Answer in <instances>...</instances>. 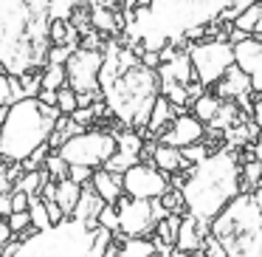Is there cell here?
<instances>
[{
    "instance_id": "obj_1",
    "label": "cell",
    "mask_w": 262,
    "mask_h": 257,
    "mask_svg": "<svg viewBox=\"0 0 262 257\" xmlns=\"http://www.w3.org/2000/svg\"><path fill=\"white\" fill-rule=\"evenodd\" d=\"M99 82H102V96L110 108V116L138 133L147 130L152 108L161 96L158 71L144 65L136 48L110 40L104 46V65Z\"/></svg>"
},
{
    "instance_id": "obj_2",
    "label": "cell",
    "mask_w": 262,
    "mask_h": 257,
    "mask_svg": "<svg viewBox=\"0 0 262 257\" xmlns=\"http://www.w3.org/2000/svg\"><path fill=\"white\" fill-rule=\"evenodd\" d=\"M51 0H0V65L26 76L48 65Z\"/></svg>"
},
{
    "instance_id": "obj_3",
    "label": "cell",
    "mask_w": 262,
    "mask_h": 257,
    "mask_svg": "<svg viewBox=\"0 0 262 257\" xmlns=\"http://www.w3.org/2000/svg\"><path fill=\"white\" fill-rule=\"evenodd\" d=\"M243 164L231 150L209 153L200 164L189 167L183 181V198L186 209L198 215L203 223H211L239 192H243Z\"/></svg>"
},
{
    "instance_id": "obj_4",
    "label": "cell",
    "mask_w": 262,
    "mask_h": 257,
    "mask_svg": "<svg viewBox=\"0 0 262 257\" xmlns=\"http://www.w3.org/2000/svg\"><path fill=\"white\" fill-rule=\"evenodd\" d=\"M59 119L57 105L42 102L40 96H23L9 105L0 125V155L3 161H26L37 147L48 144Z\"/></svg>"
},
{
    "instance_id": "obj_5",
    "label": "cell",
    "mask_w": 262,
    "mask_h": 257,
    "mask_svg": "<svg viewBox=\"0 0 262 257\" xmlns=\"http://www.w3.org/2000/svg\"><path fill=\"white\" fill-rule=\"evenodd\" d=\"M211 234L228 257H262V204L254 195L239 192L211 221Z\"/></svg>"
},
{
    "instance_id": "obj_6",
    "label": "cell",
    "mask_w": 262,
    "mask_h": 257,
    "mask_svg": "<svg viewBox=\"0 0 262 257\" xmlns=\"http://www.w3.org/2000/svg\"><path fill=\"white\" fill-rule=\"evenodd\" d=\"M234 0H149V20L172 43H181L189 31L223 23V14Z\"/></svg>"
},
{
    "instance_id": "obj_7",
    "label": "cell",
    "mask_w": 262,
    "mask_h": 257,
    "mask_svg": "<svg viewBox=\"0 0 262 257\" xmlns=\"http://www.w3.org/2000/svg\"><path fill=\"white\" fill-rule=\"evenodd\" d=\"M99 229L76 218H65L48 229H37L31 238L20 240V249L12 257H88L96 243Z\"/></svg>"
},
{
    "instance_id": "obj_8",
    "label": "cell",
    "mask_w": 262,
    "mask_h": 257,
    "mask_svg": "<svg viewBox=\"0 0 262 257\" xmlns=\"http://www.w3.org/2000/svg\"><path fill=\"white\" fill-rule=\"evenodd\" d=\"M119 150V139L113 130H102V127H85L82 133L71 136L62 147L57 150L68 164H85V167H104Z\"/></svg>"
},
{
    "instance_id": "obj_9",
    "label": "cell",
    "mask_w": 262,
    "mask_h": 257,
    "mask_svg": "<svg viewBox=\"0 0 262 257\" xmlns=\"http://www.w3.org/2000/svg\"><path fill=\"white\" fill-rule=\"evenodd\" d=\"M189 57H192L198 82H203L206 88H214L217 82L226 76V71L237 63V60H234V43L226 40V37L198 40L189 48Z\"/></svg>"
},
{
    "instance_id": "obj_10",
    "label": "cell",
    "mask_w": 262,
    "mask_h": 257,
    "mask_svg": "<svg viewBox=\"0 0 262 257\" xmlns=\"http://www.w3.org/2000/svg\"><path fill=\"white\" fill-rule=\"evenodd\" d=\"M102 65H104V48H74L65 63L68 85L76 93H102Z\"/></svg>"
},
{
    "instance_id": "obj_11",
    "label": "cell",
    "mask_w": 262,
    "mask_h": 257,
    "mask_svg": "<svg viewBox=\"0 0 262 257\" xmlns=\"http://www.w3.org/2000/svg\"><path fill=\"white\" fill-rule=\"evenodd\" d=\"M119 232L127 238H144L152 234L158 226V215H155V204L147 198H133V195H121L119 204Z\"/></svg>"
},
{
    "instance_id": "obj_12",
    "label": "cell",
    "mask_w": 262,
    "mask_h": 257,
    "mask_svg": "<svg viewBox=\"0 0 262 257\" xmlns=\"http://www.w3.org/2000/svg\"><path fill=\"white\" fill-rule=\"evenodd\" d=\"M121 181H124V192L133 198H161L166 189L172 187V178L166 172H161L152 161H138V164L127 167L121 172Z\"/></svg>"
},
{
    "instance_id": "obj_13",
    "label": "cell",
    "mask_w": 262,
    "mask_h": 257,
    "mask_svg": "<svg viewBox=\"0 0 262 257\" xmlns=\"http://www.w3.org/2000/svg\"><path fill=\"white\" fill-rule=\"evenodd\" d=\"M206 122H200L194 113H178L175 122H172L169 127H166L164 133H158V142L164 144H175V147H189V144L194 142H203L206 136Z\"/></svg>"
},
{
    "instance_id": "obj_14",
    "label": "cell",
    "mask_w": 262,
    "mask_h": 257,
    "mask_svg": "<svg viewBox=\"0 0 262 257\" xmlns=\"http://www.w3.org/2000/svg\"><path fill=\"white\" fill-rule=\"evenodd\" d=\"M234 60L237 65L251 76V88L256 96H262V40H256L254 34L245 40L234 43Z\"/></svg>"
},
{
    "instance_id": "obj_15",
    "label": "cell",
    "mask_w": 262,
    "mask_h": 257,
    "mask_svg": "<svg viewBox=\"0 0 262 257\" xmlns=\"http://www.w3.org/2000/svg\"><path fill=\"white\" fill-rule=\"evenodd\" d=\"M104 204H107V201L96 192L93 181H88V184H82V198H79V204H76V209L71 218L88 223L91 229H99V212L104 209Z\"/></svg>"
},
{
    "instance_id": "obj_16",
    "label": "cell",
    "mask_w": 262,
    "mask_h": 257,
    "mask_svg": "<svg viewBox=\"0 0 262 257\" xmlns=\"http://www.w3.org/2000/svg\"><path fill=\"white\" fill-rule=\"evenodd\" d=\"M214 91L220 93L223 99H231V102H237L239 96H245V93H251L254 88H251V76L245 74V71L239 68L237 63H234L231 68L226 71V76H223V80L214 85Z\"/></svg>"
},
{
    "instance_id": "obj_17",
    "label": "cell",
    "mask_w": 262,
    "mask_h": 257,
    "mask_svg": "<svg viewBox=\"0 0 262 257\" xmlns=\"http://www.w3.org/2000/svg\"><path fill=\"white\" fill-rule=\"evenodd\" d=\"M178 113H183V110L178 108V105H172L169 96H164V93H161L158 102H155V108H152V116H149V122H147V130H144L141 136L144 139H158V133H164L166 127L175 122Z\"/></svg>"
},
{
    "instance_id": "obj_18",
    "label": "cell",
    "mask_w": 262,
    "mask_h": 257,
    "mask_svg": "<svg viewBox=\"0 0 262 257\" xmlns=\"http://www.w3.org/2000/svg\"><path fill=\"white\" fill-rule=\"evenodd\" d=\"M152 164L158 167L161 172H166V175H175V172H181V170L194 167V164H189V161H186V155H183L181 147H175V144H164V142L155 144Z\"/></svg>"
},
{
    "instance_id": "obj_19",
    "label": "cell",
    "mask_w": 262,
    "mask_h": 257,
    "mask_svg": "<svg viewBox=\"0 0 262 257\" xmlns=\"http://www.w3.org/2000/svg\"><path fill=\"white\" fill-rule=\"evenodd\" d=\"M93 187H96V192L102 195L107 204H119V198L124 195V181H121V172H113L107 170V167H99V170H93Z\"/></svg>"
},
{
    "instance_id": "obj_20",
    "label": "cell",
    "mask_w": 262,
    "mask_h": 257,
    "mask_svg": "<svg viewBox=\"0 0 262 257\" xmlns=\"http://www.w3.org/2000/svg\"><path fill=\"white\" fill-rule=\"evenodd\" d=\"M113 243H119L121 257H152V254H158V246H155L152 234L127 238V234H121V232H113Z\"/></svg>"
},
{
    "instance_id": "obj_21",
    "label": "cell",
    "mask_w": 262,
    "mask_h": 257,
    "mask_svg": "<svg viewBox=\"0 0 262 257\" xmlns=\"http://www.w3.org/2000/svg\"><path fill=\"white\" fill-rule=\"evenodd\" d=\"M223 105H226V99H223L217 91H211V88H206V91H203V93H200V96L192 102V113L198 116L200 122H206V125H211V122L217 119V113L223 110Z\"/></svg>"
},
{
    "instance_id": "obj_22",
    "label": "cell",
    "mask_w": 262,
    "mask_h": 257,
    "mask_svg": "<svg viewBox=\"0 0 262 257\" xmlns=\"http://www.w3.org/2000/svg\"><path fill=\"white\" fill-rule=\"evenodd\" d=\"M79 198H82V184H76L74 178H62V181H57V204L62 206V212L68 218L74 215Z\"/></svg>"
},
{
    "instance_id": "obj_23",
    "label": "cell",
    "mask_w": 262,
    "mask_h": 257,
    "mask_svg": "<svg viewBox=\"0 0 262 257\" xmlns=\"http://www.w3.org/2000/svg\"><path fill=\"white\" fill-rule=\"evenodd\" d=\"M259 20H262V3L256 0V3H251V6L245 9L237 20H234V26H237V29H243V31H248V34H254L256 26H259Z\"/></svg>"
},
{
    "instance_id": "obj_24",
    "label": "cell",
    "mask_w": 262,
    "mask_h": 257,
    "mask_svg": "<svg viewBox=\"0 0 262 257\" xmlns=\"http://www.w3.org/2000/svg\"><path fill=\"white\" fill-rule=\"evenodd\" d=\"M29 212H31V223H34L37 229H48V226H54L51 215H48V204L40 198V195H31Z\"/></svg>"
},
{
    "instance_id": "obj_25",
    "label": "cell",
    "mask_w": 262,
    "mask_h": 257,
    "mask_svg": "<svg viewBox=\"0 0 262 257\" xmlns=\"http://www.w3.org/2000/svg\"><path fill=\"white\" fill-rule=\"evenodd\" d=\"M62 85H68L65 65H51L48 63L46 68H42V88H48V91H59Z\"/></svg>"
},
{
    "instance_id": "obj_26",
    "label": "cell",
    "mask_w": 262,
    "mask_h": 257,
    "mask_svg": "<svg viewBox=\"0 0 262 257\" xmlns=\"http://www.w3.org/2000/svg\"><path fill=\"white\" fill-rule=\"evenodd\" d=\"M57 108H59V113H74L76 108H79V93L74 91L71 85H62L57 91Z\"/></svg>"
},
{
    "instance_id": "obj_27",
    "label": "cell",
    "mask_w": 262,
    "mask_h": 257,
    "mask_svg": "<svg viewBox=\"0 0 262 257\" xmlns=\"http://www.w3.org/2000/svg\"><path fill=\"white\" fill-rule=\"evenodd\" d=\"M46 170H48V175L54 178V181H62V178H68V170H71V164L62 159V155L57 153V150H51V155L46 159Z\"/></svg>"
},
{
    "instance_id": "obj_28",
    "label": "cell",
    "mask_w": 262,
    "mask_h": 257,
    "mask_svg": "<svg viewBox=\"0 0 262 257\" xmlns=\"http://www.w3.org/2000/svg\"><path fill=\"white\" fill-rule=\"evenodd\" d=\"M99 226L119 232V209H116V204H104V209L99 212Z\"/></svg>"
},
{
    "instance_id": "obj_29",
    "label": "cell",
    "mask_w": 262,
    "mask_h": 257,
    "mask_svg": "<svg viewBox=\"0 0 262 257\" xmlns=\"http://www.w3.org/2000/svg\"><path fill=\"white\" fill-rule=\"evenodd\" d=\"M0 105H3V108L14 105V85H12V74H0Z\"/></svg>"
},
{
    "instance_id": "obj_30",
    "label": "cell",
    "mask_w": 262,
    "mask_h": 257,
    "mask_svg": "<svg viewBox=\"0 0 262 257\" xmlns=\"http://www.w3.org/2000/svg\"><path fill=\"white\" fill-rule=\"evenodd\" d=\"M181 150H183V155H186V161H189V164H200V161H203L206 155L211 153V150L206 147V144H200V142L189 144V147H181Z\"/></svg>"
},
{
    "instance_id": "obj_31",
    "label": "cell",
    "mask_w": 262,
    "mask_h": 257,
    "mask_svg": "<svg viewBox=\"0 0 262 257\" xmlns=\"http://www.w3.org/2000/svg\"><path fill=\"white\" fill-rule=\"evenodd\" d=\"M9 221V226L14 229V234H20L23 229H29L31 226V212L29 209H23V212H12V215L6 218Z\"/></svg>"
},
{
    "instance_id": "obj_32",
    "label": "cell",
    "mask_w": 262,
    "mask_h": 257,
    "mask_svg": "<svg viewBox=\"0 0 262 257\" xmlns=\"http://www.w3.org/2000/svg\"><path fill=\"white\" fill-rule=\"evenodd\" d=\"M262 175V161L259 159H251L248 164H243V181L245 184H256Z\"/></svg>"
},
{
    "instance_id": "obj_33",
    "label": "cell",
    "mask_w": 262,
    "mask_h": 257,
    "mask_svg": "<svg viewBox=\"0 0 262 257\" xmlns=\"http://www.w3.org/2000/svg\"><path fill=\"white\" fill-rule=\"evenodd\" d=\"M203 254L206 257H228L226 254V249H223V243H220V240H217L214 238V234H206V243H203Z\"/></svg>"
},
{
    "instance_id": "obj_34",
    "label": "cell",
    "mask_w": 262,
    "mask_h": 257,
    "mask_svg": "<svg viewBox=\"0 0 262 257\" xmlns=\"http://www.w3.org/2000/svg\"><path fill=\"white\" fill-rule=\"evenodd\" d=\"M68 178H74L76 184H88V181L93 178V167H85V164H71Z\"/></svg>"
},
{
    "instance_id": "obj_35",
    "label": "cell",
    "mask_w": 262,
    "mask_h": 257,
    "mask_svg": "<svg viewBox=\"0 0 262 257\" xmlns=\"http://www.w3.org/2000/svg\"><path fill=\"white\" fill-rule=\"evenodd\" d=\"M71 51H74V48H68V46H51V51H48V63L51 65H65L68 57H71Z\"/></svg>"
},
{
    "instance_id": "obj_36",
    "label": "cell",
    "mask_w": 262,
    "mask_h": 257,
    "mask_svg": "<svg viewBox=\"0 0 262 257\" xmlns=\"http://www.w3.org/2000/svg\"><path fill=\"white\" fill-rule=\"evenodd\" d=\"M141 63L158 71V65L164 63V57H161V51H149V48H144V51H141Z\"/></svg>"
},
{
    "instance_id": "obj_37",
    "label": "cell",
    "mask_w": 262,
    "mask_h": 257,
    "mask_svg": "<svg viewBox=\"0 0 262 257\" xmlns=\"http://www.w3.org/2000/svg\"><path fill=\"white\" fill-rule=\"evenodd\" d=\"M12 240H14V229L9 226V221H6V218H0V246L12 243Z\"/></svg>"
},
{
    "instance_id": "obj_38",
    "label": "cell",
    "mask_w": 262,
    "mask_h": 257,
    "mask_svg": "<svg viewBox=\"0 0 262 257\" xmlns=\"http://www.w3.org/2000/svg\"><path fill=\"white\" fill-rule=\"evenodd\" d=\"M12 212H14V206H12V192H0V215L9 218Z\"/></svg>"
},
{
    "instance_id": "obj_39",
    "label": "cell",
    "mask_w": 262,
    "mask_h": 257,
    "mask_svg": "<svg viewBox=\"0 0 262 257\" xmlns=\"http://www.w3.org/2000/svg\"><path fill=\"white\" fill-rule=\"evenodd\" d=\"M40 198H42V201H57V181H54V178L46 184V187H42Z\"/></svg>"
},
{
    "instance_id": "obj_40",
    "label": "cell",
    "mask_w": 262,
    "mask_h": 257,
    "mask_svg": "<svg viewBox=\"0 0 262 257\" xmlns=\"http://www.w3.org/2000/svg\"><path fill=\"white\" fill-rule=\"evenodd\" d=\"M251 116H254V122L259 125V130H262V96L254 102V113H251Z\"/></svg>"
},
{
    "instance_id": "obj_41",
    "label": "cell",
    "mask_w": 262,
    "mask_h": 257,
    "mask_svg": "<svg viewBox=\"0 0 262 257\" xmlns=\"http://www.w3.org/2000/svg\"><path fill=\"white\" fill-rule=\"evenodd\" d=\"M40 99H42V102H48V105H57V91H48V88H42V91H40Z\"/></svg>"
},
{
    "instance_id": "obj_42",
    "label": "cell",
    "mask_w": 262,
    "mask_h": 257,
    "mask_svg": "<svg viewBox=\"0 0 262 257\" xmlns=\"http://www.w3.org/2000/svg\"><path fill=\"white\" fill-rule=\"evenodd\" d=\"M251 159H259V161H262V142L251 147Z\"/></svg>"
},
{
    "instance_id": "obj_43",
    "label": "cell",
    "mask_w": 262,
    "mask_h": 257,
    "mask_svg": "<svg viewBox=\"0 0 262 257\" xmlns=\"http://www.w3.org/2000/svg\"><path fill=\"white\" fill-rule=\"evenodd\" d=\"M169 257H198V254H192V251H181V249H172Z\"/></svg>"
},
{
    "instance_id": "obj_44",
    "label": "cell",
    "mask_w": 262,
    "mask_h": 257,
    "mask_svg": "<svg viewBox=\"0 0 262 257\" xmlns=\"http://www.w3.org/2000/svg\"><path fill=\"white\" fill-rule=\"evenodd\" d=\"M6 110L9 108H3V105H0V125H3V119H6Z\"/></svg>"
},
{
    "instance_id": "obj_45",
    "label": "cell",
    "mask_w": 262,
    "mask_h": 257,
    "mask_svg": "<svg viewBox=\"0 0 262 257\" xmlns=\"http://www.w3.org/2000/svg\"><path fill=\"white\" fill-rule=\"evenodd\" d=\"M254 198H256V201H259V204H262V189H259V192H254Z\"/></svg>"
}]
</instances>
